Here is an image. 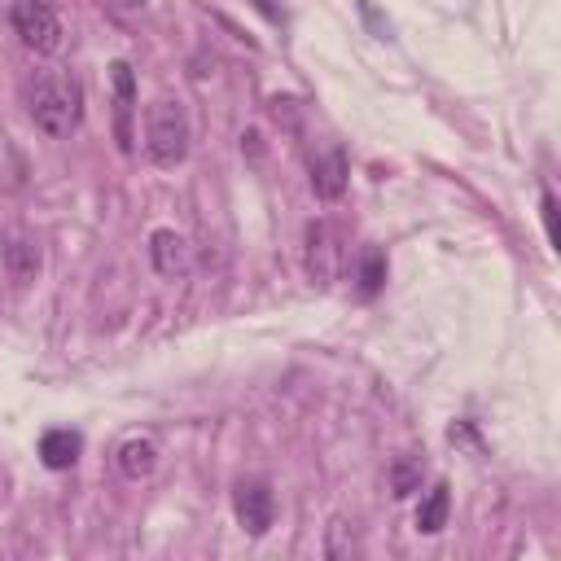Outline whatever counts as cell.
<instances>
[{"label": "cell", "mask_w": 561, "mask_h": 561, "mask_svg": "<svg viewBox=\"0 0 561 561\" xmlns=\"http://www.w3.org/2000/svg\"><path fill=\"white\" fill-rule=\"evenodd\" d=\"M22 101H26V114L31 123L48 136V140H61L79 127V114H83V83L70 75V70H35L26 83H22Z\"/></svg>", "instance_id": "cell-1"}, {"label": "cell", "mask_w": 561, "mask_h": 561, "mask_svg": "<svg viewBox=\"0 0 561 561\" xmlns=\"http://www.w3.org/2000/svg\"><path fill=\"white\" fill-rule=\"evenodd\" d=\"M145 153L158 167H180L188 158V114L180 101H153L145 110Z\"/></svg>", "instance_id": "cell-2"}, {"label": "cell", "mask_w": 561, "mask_h": 561, "mask_svg": "<svg viewBox=\"0 0 561 561\" xmlns=\"http://www.w3.org/2000/svg\"><path fill=\"white\" fill-rule=\"evenodd\" d=\"M9 22H13V35L31 53H39V57H53L61 48V18H57L53 4H44V0H18L9 9Z\"/></svg>", "instance_id": "cell-3"}, {"label": "cell", "mask_w": 561, "mask_h": 561, "mask_svg": "<svg viewBox=\"0 0 561 561\" xmlns=\"http://www.w3.org/2000/svg\"><path fill=\"white\" fill-rule=\"evenodd\" d=\"M232 508H237L241 530H250V535H267V526L276 522V495H272V486H267L263 478H245V482H237V491H232Z\"/></svg>", "instance_id": "cell-4"}, {"label": "cell", "mask_w": 561, "mask_h": 561, "mask_svg": "<svg viewBox=\"0 0 561 561\" xmlns=\"http://www.w3.org/2000/svg\"><path fill=\"white\" fill-rule=\"evenodd\" d=\"M149 263H153V272L162 280H180L193 267V250L175 228H153L149 232Z\"/></svg>", "instance_id": "cell-5"}, {"label": "cell", "mask_w": 561, "mask_h": 561, "mask_svg": "<svg viewBox=\"0 0 561 561\" xmlns=\"http://www.w3.org/2000/svg\"><path fill=\"white\" fill-rule=\"evenodd\" d=\"M307 272L320 285H329L333 272H337V241H333V228L329 224H311L307 228Z\"/></svg>", "instance_id": "cell-6"}, {"label": "cell", "mask_w": 561, "mask_h": 561, "mask_svg": "<svg viewBox=\"0 0 561 561\" xmlns=\"http://www.w3.org/2000/svg\"><path fill=\"white\" fill-rule=\"evenodd\" d=\"M311 188H316V197H324V202H333V197L346 193V153H342V149H324V153L311 162Z\"/></svg>", "instance_id": "cell-7"}, {"label": "cell", "mask_w": 561, "mask_h": 561, "mask_svg": "<svg viewBox=\"0 0 561 561\" xmlns=\"http://www.w3.org/2000/svg\"><path fill=\"white\" fill-rule=\"evenodd\" d=\"M110 79H114L118 140H123V149H131V110H136V83H131V66H127V61H114V66H110Z\"/></svg>", "instance_id": "cell-8"}, {"label": "cell", "mask_w": 561, "mask_h": 561, "mask_svg": "<svg viewBox=\"0 0 561 561\" xmlns=\"http://www.w3.org/2000/svg\"><path fill=\"white\" fill-rule=\"evenodd\" d=\"M4 272H9L18 285L35 280V272H39V241L26 237V232H13L9 245H4Z\"/></svg>", "instance_id": "cell-9"}, {"label": "cell", "mask_w": 561, "mask_h": 561, "mask_svg": "<svg viewBox=\"0 0 561 561\" xmlns=\"http://www.w3.org/2000/svg\"><path fill=\"white\" fill-rule=\"evenodd\" d=\"M79 451H83V438L75 430H44V438H39V460L48 469H70L79 460Z\"/></svg>", "instance_id": "cell-10"}, {"label": "cell", "mask_w": 561, "mask_h": 561, "mask_svg": "<svg viewBox=\"0 0 561 561\" xmlns=\"http://www.w3.org/2000/svg\"><path fill=\"white\" fill-rule=\"evenodd\" d=\"M114 456H118V473L131 478V482H136V478H149V473L158 469V447H153V438H127Z\"/></svg>", "instance_id": "cell-11"}, {"label": "cell", "mask_w": 561, "mask_h": 561, "mask_svg": "<svg viewBox=\"0 0 561 561\" xmlns=\"http://www.w3.org/2000/svg\"><path fill=\"white\" fill-rule=\"evenodd\" d=\"M447 513H451V491H447V482H434L425 491L421 508H416V530L421 535H438L447 526Z\"/></svg>", "instance_id": "cell-12"}, {"label": "cell", "mask_w": 561, "mask_h": 561, "mask_svg": "<svg viewBox=\"0 0 561 561\" xmlns=\"http://www.w3.org/2000/svg\"><path fill=\"white\" fill-rule=\"evenodd\" d=\"M381 280H386V259H381L377 250H368V254H364V267H359V294L373 298V294L381 289Z\"/></svg>", "instance_id": "cell-13"}, {"label": "cell", "mask_w": 561, "mask_h": 561, "mask_svg": "<svg viewBox=\"0 0 561 561\" xmlns=\"http://www.w3.org/2000/svg\"><path fill=\"white\" fill-rule=\"evenodd\" d=\"M412 486H416V469L408 460H399L394 465V495H412Z\"/></svg>", "instance_id": "cell-14"}, {"label": "cell", "mask_w": 561, "mask_h": 561, "mask_svg": "<svg viewBox=\"0 0 561 561\" xmlns=\"http://www.w3.org/2000/svg\"><path fill=\"white\" fill-rule=\"evenodd\" d=\"M543 228H548V241L557 245V197L543 193Z\"/></svg>", "instance_id": "cell-15"}, {"label": "cell", "mask_w": 561, "mask_h": 561, "mask_svg": "<svg viewBox=\"0 0 561 561\" xmlns=\"http://www.w3.org/2000/svg\"><path fill=\"white\" fill-rule=\"evenodd\" d=\"M127 4H140V0H127Z\"/></svg>", "instance_id": "cell-16"}]
</instances>
